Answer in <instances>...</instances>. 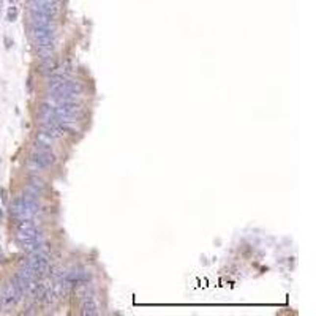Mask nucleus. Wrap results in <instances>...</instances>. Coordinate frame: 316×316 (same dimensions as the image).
Returning <instances> with one entry per match:
<instances>
[{"label":"nucleus","mask_w":316,"mask_h":316,"mask_svg":"<svg viewBox=\"0 0 316 316\" xmlns=\"http://www.w3.org/2000/svg\"><path fill=\"white\" fill-rule=\"evenodd\" d=\"M16 237L21 247L29 251H41L43 247V241L38 233L37 226L30 220H19L18 229H16Z\"/></svg>","instance_id":"nucleus-1"},{"label":"nucleus","mask_w":316,"mask_h":316,"mask_svg":"<svg viewBox=\"0 0 316 316\" xmlns=\"http://www.w3.org/2000/svg\"><path fill=\"white\" fill-rule=\"evenodd\" d=\"M0 5H2V0H0Z\"/></svg>","instance_id":"nucleus-7"},{"label":"nucleus","mask_w":316,"mask_h":316,"mask_svg":"<svg viewBox=\"0 0 316 316\" xmlns=\"http://www.w3.org/2000/svg\"><path fill=\"white\" fill-rule=\"evenodd\" d=\"M55 161V157L51 153V150H37L30 155V165L35 170H45V168L51 166Z\"/></svg>","instance_id":"nucleus-3"},{"label":"nucleus","mask_w":316,"mask_h":316,"mask_svg":"<svg viewBox=\"0 0 316 316\" xmlns=\"http://www.w3.org/2000/svg\"><path fill=\"white\" fill-rule=\"evenodd\" d=\"M27 266L35 272V275L40 280L45 278L49 273V269H51V266H49V258L43 251H33L32 256L29 258V261H27Z\"/></svg>","instance_id":"nucleus-2"},{"label":"nucleus","mask_w":316,"mask_h":316,"mask_svg":"<svg viewBox=\"0 0 316 316\" xmlns=\"http://www.w3.org/2000/svg\"><path fill=\"white\" fill-rule=\"evenodd\" d=\"M18 16V10L16 8H10L8 10V21H15Z\"/></svg>","instance_id":"nucleus-6"},{"label":"nucleus","mask_w":316,"mask_h":316,"mask_svg":"<svg viewBox=\"0 0 316 316\" xmlns=\"http://www.w3.org/2000/svg\"><path fill=\"white\" fill-rule=\"evenodd\" d=\"M11 214L16 217L18 220H32L33 219V212L27 207V204L24 202L23 196H18V198L13 201L11 206Z\"/></svg>","instance_id":"nucleus-4"},{"label":"nucleus","mask_w":316,"mask_h":316,"mask_svg":"<svg viewBox=\"0 0 316 316\" xmlns=\"http://www.w3.org/2000/svg\"><path fill=\"white\" fill-rule=\"evenodd\" d=\"M82 315H89V316H95L98 315V307L97 302L92 296H86L82 300Z\"/></svg>","instance_id":"nucleus-5"}]
</instances>
